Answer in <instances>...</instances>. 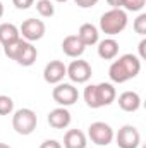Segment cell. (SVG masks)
<instances>
[{
  "mask_svg": "<svg viewBox=\"0 0 146 148\" xmlns=\"http://www.w3.org/2000/svg\"><path fill=\"white\" fill-rule=\"evenodd\" d=\"M86 136L79 129H69L64 136V148H86Z\"/></svg>",
  "mask_w": 146,
  "mask_h": 148,
  "instance_id": "9a60e30c",
  "label": "cell"
},
{
  "mask_svg": "<svg viewBox=\"0 0 146 148\" xmlns=\"http://www.w3.org/2000/svg\"><path fill=\"white\" fill-rule=\"evenodd\" d=\"M55 2H67V0H55Z\"/></svg>",
  "mask_w": 146,
  "mask_h": 148,
  "instance_id": "4dcf8cb0",
  "label": "cell"
},
{
  "mask_svg": "<svg viewBox=\"0 0 146 148\" xmlns=\"http://www.w3.org/2000/svg\"><path fill=\"white\" fill-rule=\"evenodd\" d=\"M19 35H23V38L29 43L38 41L45 35V23L41 19H36V17H29V19L23 21V24L19 28Z\"/></svg>",
  "mask_w": 146,
  "mask_h": 148,
  "instance_id": "52a82bcc",
  "label": "cell"
},
{
  "mask_svg": "<svg viewBox=\"0 0 146 148\" xmlns=\"http://www.w3.org/2000/svg\"><path fill=\"white\" fill-rule=\"evenodd\" d=\"M36 10L41 17H52L55 14V7H53V3L50 0H38Z\"/></svg>",
  "mask_w": 146,
  "mask_h": 148,
  "instance_id": "d6986e66",
  "label": "cell"
},
{
  "mask_svg": "<svg viewBox=\"0 0 146 148\" xmlns=\"http://www.w3.org/2000/svg\"><path fill=\"white\" fill-rule=\"evenodd\" d=\"M36 57H38L36 47H33V43H29V41H26V40H24V45H23V48H21V52H19V55H17L16 62H17L19 66L29 67V66H33V64H35Z\"/></svg>",
  "mask_w": 146,
  "mask_h": 148,
  "instance_id": "5bb4252c",
  "label": "cell"
},
{
  "mask_svg": "<svg viewBox=\"0 0 146 148\" xmlns=\"http://www.w3.org/2000/svg\"><path fill=\"white\" fill-rule=\"evenodd\" d=\"M117 93L113 84L110 83H100V84H89L84 88V102L91 109L107 107L115 100Z\"/></svg>",
  "mask_w": 146,
  "mask_h": 148,
  "instance_id": "7a4b0ae2",
  "label": "cell"
},
{
  "mask_svg": "<svg viewBox=\"0 0 146 148\" xmlns=\"http://www.w3.org/2000/svg\"><path fill=\"white\" fill-rule=\"evenodd\" d=\"M38 117L31 109H19L12 115V127L16 129L17 134L28 136L36 129Z\"/></svg>",
  "mask_w": 146,
  "mask_h": 148,
  "instance_id": "277c9868",
  "label": "cell"
},
{
  "mask_svg": "<svg viewBox=\"0 0 146 148\" xmlns=\"http://www.w3.org/2000/svg\"><path fill=\"white\" fill-rule=\"evenodd\" d=\"M3 16V5H2V2H0V17Z\"/></svg>",
  "mask_w": 146,
  "mask_h": 148,
  "instance_id": "f1b7e54d",
  "label": "cell"
},
{
  "mask_svg": "<svg viewBox=\"0 0 146 148\" xmlns=\"http://www.w3.org/2000/svg\"><path fill=\"white\" fill-rule=\"evenodd\" d=\"M21 35H19V28L10 24V23H3L0 24V43L5 47L9 43H14L16 40H19Z\"/></svg>",
  "mask_w": 146,
  "mask_h": 148,
  "instance_id": "ac0fdd59",
  "label": "cell"
},
{
  "mask_svg": "<svg viewBox=\"0 0 146 148\" xmlns=\"http://www.w3.org/2000/svg\"><path fill=\"white\" fill-rule=\"evenodd\" d=\"M88 136L89 140L95 143V145H100V147H107L112 143L113 140V129L110 127L107 122H93L89 127H88Z\"/></svg>",
  "mask_w": 146,
  "mask_h": 148,
  "instance_id": "5b68a950",
  "label": "cell"
},
{
  "mask_svg": "<svg viewBox=\"0 0 146 148\" xmlns=\"http://www.w3.org/2000/svg\"><path fill=\"white\" fill-rule=\"evenodd\" d=\"M141 71V59H138L132 53H126L122 57H119V60H115L108 69V76L113 83H126L132 77H136Z\"/></svg>",
  "mask_w": 146,
  "mask_h": 148,
  "instance_id": "6da1fadb",
  "label": "cell"
},
{
  "mask_svg": "<svg viewBox=\"0 0 146 148\" xmlns=\"http://www.w3.org/2000/svg\"><path fill=\"white\" fill-rule=\"evenodd\" d=\"M52 97L53 100L62 105V107H69L74 105L79 98V93H77V88H74L72 84H67V83H59L53 91H52Z\"/></svg>",
  "mask_w": 146,
  "mask_h": 148,
  "instance_id": "8992f818",
  "label": "cell"
},
{
  "mask_svg": "<svg viewBox=\"0 0 146 148\" xmlns=\"http://www.w3.org/2000/svg\"><path fill=\"white\" fill-rule=\"evenodd\" d=\"M81 9H89V7H95L98 3V0H74Z\"/></svg>",
  "mask_w": 146,
  "mask_h": 148,
  "instance_id": "d4e9b609",
  "label": "cell"
},
{
  "mask_svg": "<svg viewBox=\"0 0 146 148\" xmlns=\"http://www.w3.org/2000/svg\"><path fill=\"white\" fill-rule=\"evenodd\" d=\"M146 0H124L122 7H126V10H132V12H139L145 7Z\"/></svg>",
  "mask_w": 146,
  "mask_h": 148,
  "instance_id": "7402d4cb",
  "label": "cell"
},
{
  "mask_svg": "<svg viewBox=\"0 0 146 148\" xmlns=\"http://www.w3.org/2000/svg\"><path fill=\"white\" fill-rule=\"evenodd\" d=\"M91 74H93L91 66L86 60H72L71 66L67 67V76L74 83H86L89 81Z\"/></svg>",
  "mask_w": 146,
  "mask_h": 148,
  "instance_id": "9c48e42d",
  "label": "cell"
},
{
  "mask_svg": "<svg viewBox=\"0 0 146 148\" xmlns=\"http://www.w3.org/2000/svg\"><path fill=\"white\" fill-rule=\"evenodd\" d=\"M126 26H127V14L122 9H110L100 19V29L110 36L119 35L120 31L126 29Z\"/></svg>",
  "mask_w": 146,
  "mask_h": 148,
  "instance_id": "3957f363",
  "label": "cell"
},
{
  "mask_svg": "<svg viewBox=\"0 0 146 148\" xmlns=\"http://www.w3.org/2000/svg\"><path fill=\"white\" fill-rule=\"evenodd\" d=\"M23 45H24V40H16L14 43H9V45H5L3 47V52H5V55L9 57V59H12V60H16L17 59V55H19V52H21V48H23Z\"/></svg>",
  "mask_w": 146,
  "mask_h": 148,
  "instance_id": "ffe728a7",
  "label": "cell"
},
{
  "mask_svg": "<svg viewBox=\"0 0 146 148\" xmlns=\"http://www.w3.org/2000/svg\"><path fill=\"white\" fill-rule=\"evenodd\" d=\"M134 31L138 35H146V14H139L136 19H134Z\"/></svg>",
  "mask_w": 146,
  "mask_h": 148,
  "instance_id": "603a6c76",
  "label": "cell"
},
{
  "mask_svg": "<svg viewBox=\"0 0 146 148\" xmlns=\"http://www.w3.org/2000/svg\"><path fill=\"white\" fill-rule=\"evenodd\" d=\"M119 53V43L113 40V38H107L103 41H100L98 45V55L103 59V60H112L115 59Z\"/></svg>",
  "mask_w": 146,
  "mask_h": 148,
  "instance_id": "e0dca14e",
  "label": "cell"
},
{
  "mask_svg": "<svg viewBox=\"0 0 146 148\" xmlns=\"http://www.w3.org/2000/svg\"><path fill=\"white\" fill-rule=\"evenodd\" d=\"M98 35H100V33H98L96 26H93V24L86 23V24H83V26L79 28L77 38L83 41V45H84V47H91V45L98 43Z\"/></svg>",
  "mask_w": 146,
  "mask_h": 148,
  "instance_id": "2e32d148",
  "label": "cell"
},
{
  "mask_svg": "<svg viewBox=\"0 0 146 148\" xmlns=\"http://www.w3.org/2000/svg\"><path fill=\"white\" fill-rule=\"evenodd\" d=\"M115 140H117L119 148H138L141 143V134L134 126L127 124V126H122L119 129Z\"/></svg>",
  "mask_w": 146,
  "mask_h": 148,
  "instance_id": "ba28073f",
  "label": "cell"
},
{
  "mask_svg": "<svg viewBox=\"0 0 146 148\" xmlns=\"http://www.w3.org/2000/svg\"><path fill=\"white\" fill-rule=\"evenodd\" d=\"M0 148H10L9 145H5V143H0Z\"/></svg>",
  "mask_w": 146,
  "mask_h": 148,
  "instance_id": "f546056e",
  "label": "cell"
},
{
  "mask_svg": "<svg viewBox=\"0 0 146 148\" xmlns=\"http://www.w3.org/2000/svg\"><path fill=\"white\" fill-rule=\"evenodd\" d=\"M62 50L67 57H81L86 50V47L83 45V41L77 38V35H69V36L64 38L62 41Z\"/></svg>",
  "mask_w": 146,
  "mask_h": 148,
  "instance_id": "7c38bea8",
  "label": "cell"
},
{
  "mask_svg": "<svg viewBox=\"0 0 146 148\" xmlns=\"http://www.w3.org/2000/svg\"><path fill=\"white\" fill-rule=\"evenodd\" d=\"M119 107L124 112H136L141 107V97L136 91H124L119 97Z\"/></svg>",
  "mask_w": 146,
  "mask_h": 148,
  "instance_id": "4fadbf2b",
  "label": "cell"
},
{
  "mask_svg": "<svg viewBox=\"0 0 146 148\" xmlns=\"http://www.w3.org/2000/svg\"><path fill=\"white\" fill-rule=\"evenodd\" d=\"M14 110V102L7 95H0V115H9Z\"/></svg>",
  "mask_w": 146,
  "mask_h": 148,
  "instance_id": "44dd1931",
  "label": "cell"
},
{
  "mask_svg": "<svg viewBox=\"0 0 146 148\" xmlns=\"http://www.w3.org/2000/svg\"><path fill=\"white\" fill-rule=\"evenodd\" d=\"M48 124L53 129H65L71 124V112L65 107H59L48 114Z\"/></svg>",
  "mask_w": 146,
  "mask_h": 148,
  "instance_id": "8fae6325",
  "label": "cell"
},
{
  "mask_svg": "<svg viewBox=\"0 0 146 148\" xmlns=\"http://www.w3.org/2000/svg\"><path fill=\"white\" fill-rule=\"evenodd\" d=\"M107 3H108L112 9H120L122 3H124V0H107Z\"/></svg>",
  "mask_w": 146,
  "mask_h": 148,
  "instance_id": "4316f807",
  "label": "cell"
},
{
  "mask_svg": "<svg viewBox=\"0 0 146 148\" xmlns=\"http://www.w3.org/2000/svg\"><path fill=\"white\" fill-rule=\"evenodd\" d=\"M64 76H67V67L64 62L60 60H50L46 66H45V71H43V77L48 84H59Z\"/></svg>",
  "mask_w": 146,
  "mask_h": 148,
  "instance_id": "30bf717a",
  "label": "cell"
},
{
  "mask_svg": "<svg viewBox=\"0 0 146 148\" xmlns=\"http://www.w3.org/2000/svg\"><path fill=\"white\" fill-rule=\"evenodd\" d=\"M145 47H146V40H141V41H139V57H141V59H146Z\"/></svg>",
  "mask_w": 146,
  "mask_h": 148,
  "instance_id": "83f0119b",
  "label": "cell"
},
{
  "mask_svg": "<svg viewBox=\"0 0 146 148\" xmlns=\"http://www.w3.org/2000/svg\"><path fill=\"white\" fill-rule=\"evenodd\" d=\"M40 148H62V145L59 143V141H55V140H46V141H43Z\"/></svg>",
  "mask_w": 146,
  "mask_h": 148,
  "instance_id": "484cf974",
  "label": "cell"
},
{
  "mask_svg": "<svg viewBox=\"0 0 146 148\" xmlns=\"http://www.w3.org/2000/svg\"><path fill=\"white\" fill-rule=\"evenodd\" d=\"M12 2H14L16 9H19V10H26V9H29V7L33 5L35 0H12Z\"/></svg>",
  "mask_w": 146,
  "mask_h": 148,
  "instance_id": "cb8c5ba5",
  "label": "cell"
}]
</instances>
